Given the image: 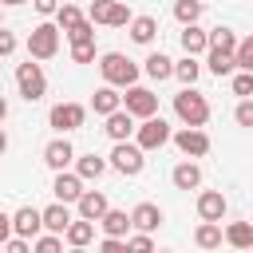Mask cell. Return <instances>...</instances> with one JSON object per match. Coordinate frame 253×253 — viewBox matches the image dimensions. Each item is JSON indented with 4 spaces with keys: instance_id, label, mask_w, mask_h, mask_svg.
I'll list each match as a JSON object with an SVG mask.
<instances>
[{
    "instance_id": "6da1fadb",
    "label": "cell",
    "mask_w": 253,
    "mask_h": 253,
    "mask_svg": "<svg viewBox=\"0 0 253 253\" xmlns=\"http://www.w3.org/2000/svg\"><path fill=\"white\" fill-rule=\"evenodd\" d=\"M174 115H178L186 126H206L210 103H206V95H198L194 87H182V91L174 95Z\"/></svg>"
},
{
    "instance_id": "7a4b0ae2",
    "label": "cell",
    "mask_w": 253,
    "mask_h": 253,
    "mask_svg": "<svg viewBox=\"0 0 253 253\" xmlns=\"http://www.w3.org/2000/svg\"><path fill=\"white\" fill-rule=\"evenodd\" d=\"M99 71H103V79L115 83V87H134V83H138V63H130L123 51H107V55L99 59Z\"/></svg>"
},
{
    "instance_id": "3957f363",
    "label": "cell",
    "mask_w": 253,
    "mask_h": 253,
    "mask_svg": "<svg viewBox=\"0 0 253 253\" xmlns=\"http://www.w3.org/2000/svg\"><path fill=\"white\" fill-rule=\"evenodd\" d=\"M87 20H91V24H107V28H126L134 16H130V8H126L123 0H91Z\"/></svg>"
},
{
    "instance_id": "277c9868",
    "label": "cell",
    "mask_w": 253,
    "mask_h": 253,
    "mask_svg": "<svg viewBox=\"0 0 253 253\" xmlns=\"http://www.w3.org/2000/svg\"><path fill=\"white\" fill-rule=\"evenodd\" d=\"M16 87H20V95H24L28 103H40V99L47 95L43 67H40V63H32V55H28V63H20V67H16Z\"/></svg>"
},
{
    "instance_id": "5b68a950",
    "label": "cell",
    "mask_w": 253,
    "mask_h": 253,
    "mask_svg": "<svg viewBox=\"0 0 253 253\" xmlns=\"http://www.w3.org/2000/svg\"><path fill=\"white\" fill-rule=\"evenodd\" d=\"M59 51V28L55 24H36L28 32V55L32 59H51Z\"/></svg>"
},
{
    "instance_id": "8992f818",
    "label": "cell",
    "mask_w": 253,
    "mask_h": 253,
    "mask_svg": "<svg viewBox=\"0 0 253 253\" xmlns=\"http://www.w3.org/2000/svg\"><path fill=\"white\" fill-rule=\"evenodd\" d=\"M146 150L138 146V142H115V150H111V166L119 170V174H126V178H134V174H142V166H146V158H142Z\"/></svg>"
},
{
    "instance_id": "52a82bcc",
    "label": "cell",
    "mask_w": 253,
    "mask_h": 253,
    "mask_svg": "<svg viewBox=\"0 0 253 253\" xmlns=\"http://www.w3.org/2000/svg\"><path fill=\"white\" fill-rule=\"evenodd\" d=\"M138 134V146L142 150H158V146H166L174 134H170V123L162 119V115H150V119H142V126L134 130Z\"/></svg>"
},
{
    "instance_id": "ba28073f",
    "label": "cell",
    "mask_w": 253,
    "mask_h": 253,
    "mask_svg": "<svg viewBox=\"0 0 253 253\" xmlns=\"http://www.w3.org/2000/svg\"><path fill=\"white\" fill-rule=\"evenodd\" d=\"M83 119H87V107H83V103H55V107H51V115H47V123H51L59 134L79 130V126H83Z\"/></svg>"
},
{
    "instance_id": "9c48e42d",
    "label": "cell",
    "mask_w": 253,
    "mask_h": 253,
    "mask_svg": "<svg viewBox=\"0 0 253 253\" xmlns=\"http://www.w3.org/2000/svg\"><path fill=\"white\" fill-rule=\"evenodd\" d=\"M123 107H126L134 119H150V115H158V95L146 91V87H126Z\"/></svg>"
},
{
    "instance_id": "30bf717a",
    "label": "cell",
    "mask_w": 253,
    "mask_h": 253,
    "mask_svg": "<svg viewBox=\"0 0 253 253\" xmlns=\"http://www.w3.org/2000/svg\"><path fill=\"white\" fill-rule=\"evenodd\" d=\"M174 146L182 154H190V158H202V154H210V134L202 126H186V130L174 134Z\"/></svg>"
},
{
    "instance_id": "8fae6325",
    "label": "cell",
    "mask_w": 253,
    "mask_h": 253,
    "mask_svg": "<svg viewBox=\"0 0 253 253\" xmlns=\"http://www.w3.org/2000/svg\"><path fill=\"white\" fill-rule=\"evenodd\" d=\"M12 229L20 233V237H40V229H43V210H36V206H20L16 213H12Z\"/></svg>"
},
{
    "instance_id": "7c38bea8",
    "label": "cell",
    "mask_w": 253,
    "mask_h": 253,
    "mask_svg": "<svg viewBox=\"0 0 253 253\" xmlns=\"http://www.w3.org/2000/svg\"><path fill=\"white\" fill-rule=\"evenodd\" d=\"M103 130H107L115 142H123V138H130L138 126H134V115H130L126 107H119V111H111V115H107V126H103Z\"/></svg>"
},
{
    "instance_id": "4fadbf2b",
    "label": "cell",
    "mask_w": 253,
    "mask_h": 253,
    "mask_svg": "<svg viewBox=\"0 0 253 253\" xmlns=\"http://www.w3.org/2000/svg\"><path fill=\"white\" fill-rule=\"evenodd\" d=\"M51 194H55L59 202H79V198H83V178H79V174H63V170H55Z\"/></svg>"
},
{
    "instance_id": "5bb4252c",
    "label": "cell",
    "mask_w": 253,
    "mask_h": 253,
    "mask_svg": "<svg viewBox=\"0 0 253 253\" xmlns=\"http://www.w3.org/2000/svg\"><path fill=\"white\" fill-rule=\"evenodd\" d=\"M198 217H202V221H221V217H225V194H221V190L198 194Z\"/></svg>"
},
{
    "instance_id": "9a60e30c",
    "label": "cell",
    "mask_w": 253,
    "mask_h": 253,
    "mask_svg": "<svg viewBox=\"0 0 253 253\" xmlns=\"http://www.w3.org/2000/svg\"><path fill=\"white\" fill-rule=\"evenodd\" d=\"M75 206H79V217H91V221H99V217L111 210V202H107L103 190H83V198H79Z\"/></svg>"
},
{
    "instance_id": "2e32d148",
    "label": "cell",
    "mask_w": 253,
    "mask_h": 253,
    "mask_svg": "<svg viewBox=\"0 0 253 253\" xmlns=\"http://www.w3.org/2000/svg\"><path fill=\"white\" fill-rule=\"evenodd\" d=\"M130 221H134V229L150 233V229H158V225H162V210H158L154 202H138V206L130 210Z\"/></svg>"
},
{
    "instance_id": "e0dca14e",
    "label": "cell",
    "mask_w": 253,
    "mask_h": 253,
    "mask_svg": "<svg viewBox=\"0 0 253 253\" xmlns=\"http://www.w3.org/2000/svg\"><path fill=\"white\" fill-rule=\"evenodd\" d=\"M71 158H75V150H71V142H67V138H51V142L43 146V162H47L51 170H63Z\"/></svg>"
},
{
    "instance_id": "ac0fdd59",
    "label": "cell",
    "mask_w": 253,
    "mask_h": 253,
    "mask_svg": "<svg viewBox=\"0 0 253 253\" xmlns=\"http://www.w3.org/2000/svg\"><path fill=\"white\" fill-rule=\"evenodd\" d=\"M91 107H95V115H103V119H107L111 111H119V107H123V95L115 91V83H107V87H99V91L91 95Z\"/></svg>"
},
{
    "instance_id": "d6986e66",
    "label": "cell",
    "mask_w": 253,
    "mask_h": 253,
    "mask_svg": "<svg viewBox=\"0 0 253 253\" xmlns=\"http://www.w3.org/2000/svg\"><path fill=\"white\" fill-rule=\"evenodd\" d=\"M71 221H75V217H71L67 202H59V198H55V206H47V210H43V229H51V233H63Z\"/></svg>"
},
{
    "instance_id": "ffe728a7",
    "label": "cell",
    "mask_w": 253,
    "mask_h": 253,
    "mask_svg": "<svg viewBox=\"0 0 253 253\" xmlns=\"http://www.w3.org/2000/svg\"><path fill=\"white\" fill-rule=\"evenodd\" d=\"M91 237H95V221H91V217H79V221H71V225L63 229V241L75 245V249L91 245Z\"/></svg>"
},
{
    "instance_id": "44dd1931",
    "label": "cell",
    "mask_w": 253,
    "mask_h": 253,
    "mask_svg": "<svg viewBox=\"0 0 253 253\" xmlns=\"http://www.w3.org/2000/svg\"><path fill=\"white\" fill-rule=\"evenodd\" d=\"M182 47H186V55L210 51V32H202L198 24H186V28H182Z\"/></svg>"
},
{
    "instance_id": "7402d4cb",
    "label": "cell",
    "mask_w": 253,
    "mask_h": 253,
    "mask_svg": "<svg viewBox=\"0 0 253 253\" xmlns=\"http://www.w3.org/2000/svg\"><path fill=\"white\" fill-rule=\"evenodd\" d=\"M99 225H103V233H111V237H126V229H134L130 213H123V210H107V213L99 217Z\"/></svg>"
},
{
    "instance_id": "603a6c76",
    "label": "cell",
    "mask_w": 253,
    "mask_h": 253,
    "mask_svg": "<svg viewBox=\"0 0 253 253\" xmlns=\"http://www.w3.org/2000/svg\"><path fill=\"white\" fill-rule=\"evenodd\" d=\"M154 36H158V20L154 16H134L130 20V40L134 43H150Z\"/></svg>"
},
{
    "instance_id": "cb8c5ba5",
    "label": "cell",
    "mask_w": 253,
    "mask_h": 253,
    "mask_svg": "<svg viewBox=\"0 0 253 253\" xmlns=\"http://www.w3.org/2000/svg\"><path fill=\"white\" fill-rule=\"evenodd\" d=\"M146 75H150V79H158V83H162V79H170V75H174V59H170V55H162V51H150V55H146Z\"/></svg>"
},
{
    "instance_id": "d4e9b609",
    "label": "cell",
    "mask_w": 253,
    "mask_h": 253,
    "mask_svg": "<svg viewBox=\"0 0 253 253\" xmlns=\"http://www.w3.org/2000/svg\"><path fill=\"white\" fill-rule=\"evenodd\" d=\"M170 178H174V186H178V190H194V186H202V170H198L194 162H178Z\"/></svg>"
},
{
    "instance_id": "484cf974",
    "label": "cell",
    "mask_w": 253,
    "mask_h": 253,
    "mask_svg": "<svg viewBox=\"0 0 253 253\" xmlns=\"http://www.w3.org/2000/svg\"><path fill=\"white\" fill-rule=\"evenodd\" d=\"M225 241L233 249H253V221H233L225 229Z\"/></svg>"
},
{
    "instance_id": "4316f807",
    "label": "cell",
    "mask_w": 253,
    "mask_h": 253,
    "mask_svg": "<svg viewBox=\"0 0 253 253\" xmlns=\"http://www.w3.org/2000/svg\"><path fill=\"white\" fill-rule=\"evenodd\" d=\"M194 241H198L202 249H217V245L225 241V233H221V225H217V221H202V225H198V233H194Z\"/></svg>"
},
{
    "instance_id": "83f0119b",
    "label": "cell",
    "mask_w": 253,
    "mask_h": 253,
    "mask_svg": "<svg viewBox=\"0 0 253 253\" xmlns=\"http://www.w3.org/2000/svg\"><path fill=\"white\" fill-rule=\"evenodd\" d=\"M206 63H210L213 75H229V71L237 67V55H233V51H221V47H210V59H206Z\"/></svg>"
},
{
    "instance_id": "f1b7e54d",
    "label": "cell",
    "mask_w": 253,
    "mask_h": 253,
    "mask_svg": "<svg viewBox=\"0 0 253 253\" xmlns=\"http://www.w3.org/2000/svg\"><path fill=\"white\" fill-rule=\"evenodd\" d=\"M107 170V158H99V154H83L79 162H75V174L79 178H99Z\"/></svg>"
},
{
    "instance_id": "f546056e",
    "label": "cell",
    "mask_w": 253,
    "mask_h": 253,
    "mask_svg": "<svg viewBox=\"0 0 253 253\" xmlns=\"http://www.w3.org/2000/svg\"><path fill=\"white\" fill-rule=\"evenodd\" d=\"M174 75H178L186 87H194V83H198V75H202V63H198L194 55H186L182 63H174Z\"/></svg>"
},
{
    "instance_id": "4dcf8cb0",
    "label": "cell",
    "mask_w": 253,
    "mask_h": 253,
    "mask_svg": "<svg viewBox=\"0 0 253 253\" xmlns=\"http://www.w3.org/2000/svg\"><path fill=\"white\" fill-rule=\"evenodd\" d=\"M55 20H59V28H63V32H67V28H75V24H79V20H83V12H79V8H75V0H63V4H59V8H55Z\"/></svg>"
},
{
    "instance_id": "1f68e13d",
    "label": "cell",
    "mask_w": 253,
    "mask_h": 253,
    "mask_svg": "<svg viewBox=\"0 0 253 253\" xmlns=\"http://www.w3.org/2000/svg\"><path fill=\"white\" fill-rule=\"evenodd\" d=\"M174 16H178L182 24H198V16H202V0H174Z\"/></svg>"
},
{
    "instance_id": "d6a6232c",
    "label": "cell",
    "mask_w": 253,
    "mask_h": 253,
    "mask_svg": "<svg viewBox=\"0 0 253 253\" xmlns=\"http://www.w3.org/2000/svg\"><path fill=\"white\" fill-rule=\"evenodd\" d=\"M67 40L71 43H95V24L91 20H79L75 28H67Z\"/></svg>"
},
{
    "instance_id": "836d02e7",
    "label": "cell",
    "mask_w": 253,
    "mask_h": 253,
    "mask_svg": "<svg viewBox=\"0 0 253 253\" xmlns=\"http://www.w3.org/2000/svg\"><path fill=\"white\" fill-rule=\"evenodd\" d=\"M210 47H221V51H237V36L229 28H213L210 32Z\"/></svg>"
},
{
    "instance_id": "e575fe53",
    "label": "cell",
    "mask_w": 253,
    "mask_h": 253,
    "mask_svg": "<svg viewBox=\"0 0 253 253\" xmlns=\"http://www.w3.org/2000/svg\"><path fill=\"white\" fill-rule=\"evenodd\" d=\"M237 67L241 71H253V36H245V40H237Z\"/></svg>"
},
{
    "instance_id": "d590c367",
    "label": "cell",
    "mask_w": 253,
    "mask_h": 253,
    "mask_svg": "<svg viewBox=\"0 0 253 253\" xmlns=\"http://www.w3.org/2000/svg\"><path fill=\"white\" fill-rule=\"evenodd\" d=\"M32 245L40 249V253H59V245H63V233H43V237H32Z\"/></svg>"
},
{
    "instance_id": "8d00e7d4",
    "label": "cell",
    "mask_w": 253,
    "mask_h": 253,
    "mask_svg": "<svg viewBox=\"0 0 253 253\" xmlns=\"http://www.w3.org/2000/svg\"><path fill=\"white\" fill-rule=\"evenodd\" d=\"M233 95H241V99L253 95V71H237L233 75Z\"/></svg>"
},
{
    "instance_id": "74e56055",
    "label": "cell",
    "mask_w": 253,
    "mask_h": 253,
    "mask_svg": "<svg viewBox=\"0 0 253 253\" xmlns=\"http://www.w3.org/2000/svg\"><path fill=\"white\" fill-rule=\"evenodd\" d=\"M71 59L75 63H91L95 59V43H71Z\"/></svg>"
},
{
    "instance_id": "f35d334b",
    "label": "cell",
    "mask_w": 253,
    "mask_h": 253,
    "mask_svg": "<svg viewBox=\"0 0 253 253\" xmlns=\"http://www.w3.org/2000/svg\"><path fill=\"white\" fill-rule=\"evenodd\" d=\"M126 249H134V253H150V249H154V241H150V237L138 229L134 237H126Z\"/></svg>"
},
{
    "instance_id": "ab89813d",
    "label": "cell",
    "mask_w": 253,
    "mask_h": 253,
    "mask_svg": "<svg viewBox=\"0 0 253 253\" xmlns=\"http://www.w3.org/2000/svg\"><path fill=\"white\" fill-rule=\"evenodd\" d=\"M233 119H237L241 126H253V99H241L237 111H233Z\"/></svg>"
},
{
    "instance_id": "60d3db41",
    "label": "cell",
    "mask_w": 253,
    "mask_h": 253,
    "mask_svg": "<svg viewBox=\"0 0 253 253\" xmlns=\"http://www.w3.org/2000/svg\"><path fill=\"white\" fill-rule=\"evenodd\" d=\"M99 249H103V253H126V241H123V237H111V233H107V237L99 241Z\"/></svg>"
},
{
    "instance_id": "b9f144b4",
    "label": "cell",
    "mask_w": 253,
    "mask_h": 253,
    "mask_svg": "<svg viewBox=\"0 0 253 253\" xmlns=\"http://www.w3.org/2000/svg\"><path fill=\"white\" fill-rule=\"evenodd\" d=\"M12 51H16V36L0 24V55H12Z\"/></svg>"
},
{
    "instance_id": "7bdbcfd3",
    "label": "cell",
    "mask_w": 253,
    "mask_h": 253,
    "mask_svg": "<svg viewBox=\"0 0 253 253\" xmlns=\"http://www.w3.org/2000/svg\"><path fill=\"white\" fill-rule=\"evenodd\" d=\"M32 4H36L40 16H55V8H59V0H32Z\"/></svg>"
},
{
    "instance_id": "ee69618b",
    "label": "cell",
    "mask_w": 253,
    "mask_h": 253,
    "mask_svg": "<svg viewBox=\"0 0 253 253\" xmlns=\"http://www.w3.org/2000/svg\"><path fill=\"white\" fill-rule=\"evenodd\" d=\"M12 233H16V229H12V217H8L4 210H0V245H4V241H8Z\"/></svg>"
},
{
    "instance_id": "f6af8a7d",
    "label": "cell",
    "mask_w": 253,
    "mask_h": 253,
    "mask_svg": "<svg viewBox=\"0 0 253 253\" xmlns=\"http://www.w3.org/2000/svg\"><path fill=\"white\" fill-rule=\"evenodd\" d=\"M4 115H8V99L0 95V123H4Z\"/></svg>"
},
{
    "instance_id": "bcb514c9",
    "label": "cell",
    "mask_w": 253,
    "mask_h": 253,
    "mask_svg": "<svg viewBox=\"0 0 253 253\" xmlns=\"http://www.w3.org/2000/svg\"><path fill=\"white\" fill-rule=\"evenodd\" d=\"M4 150H8V134L0 130V154H4Z\"/></svg>"
},
{
    "instance_id": "7dc6e473",
    "label": "cell",
    "mask_w": 253,
    "mask_h": 253,
    "mask_svg": "<svg viewBox=\"0 0 253 253\" xmlns=\"http://www.w3.org/2000/svg\"><path fill=\"white\" fill-rule=\"evenodd\" d=\"M0 4H12V8H16V4H28V0H0Z\"/></svg>"
}]
</instances>
